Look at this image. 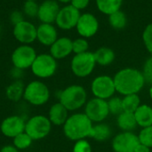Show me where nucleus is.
Returning a JSON list of instances; mask_svg holds the SVG:
<instances>
[{"label": "nucleus", "instance_id": "31", "mask_svg": "<svg viewBox=\"0 0 152 152\" xmlns=\"http://www.w3.org/2000/svg\"><path fill=\"white\" fill-rule=\"evenodd\" d=\"M138 138H139L140 143L149 148H152V126L144 127L140 132Z\"/></svg>", "mask_w": 152, "mask_h": 152}, {"label": "nucleus", "instance_id": "21", "mask_svg": "<svg viewBox=\"0 0 152 152\" xmlns=\"http://www.w3.org/2000/svg\"><path fill=\"white\" fill-rule=\"evenodd\" d=\"M94 54L96 64H99L101 66L110 65L116 58L115 52L111 48L107 46H102L98 48L94 53Z\"/></svg>", "mask_w": 152, "mask_h": 152}, {"label": "nucleus", "instance_id": "6", "mask_svg": "<svg viewBox=\"0 0 152 152\" xmlns=\"http://www.w3.org/2000/svg\"><path fill=\"white\" fill-rule=\"evenodd\" d=\"M52 123L48 117L44 115H36L26 121L25 132L33 141H38L45 138L51 132Z\"/></svg>", "mask_w": 152, "mask_h": 152}, {"label": "nucleus", "instance_id": "26", "mask_svg": "<svg viewBox=\"0 0 152 152\" xmlns=\"http://www.w3.org/2000/svg\"><path fill=\"white\" fill-rule=\"evenodd\" d=\"M109 23L110 27L116 30L124 29L127 24V17L126 13L119 10L110 15H109Z\"/></svg>", "mask_w": 152, "mask_h": 152}, {"label": "nucleus", "instance_id": "1", "mask_svg": "<svg viewBox=\"0 0 152 152\" xmlns=\"http://www.w3.org/2000/svg\"><path fill=\"white\" fill-rule=\"evenodd\" d=\"M116 92L123 95L139 93L145 85L142 72L134 68H125L116 73L113 77Z\"/></svg>", "mask_w": 152, "mask_h": 152}, {"label": "nucleus", "instance_id": "7", "mask_svg": "<svg viewBox=\"0 0 152 152\" xmlns=\"http://www.w3.org/2000/svg\"><path fill=\"white\" fill-rule=\"evenodd\" d=\"M96 66L94 54L92 52H86L75 54L70 61L72 73L77 77H86L92 74Z\"/></svg>", "mask_w": 152, "mask_h": 152}, {"label": "nucleus", "instance_id": "22", "mask_svg": "<svg viewBox=\"0 0 152 152\" xmlns=\"http://www.w3.org/2000/svg\"><path fill=\"white\" fill-rule=\"evenodd\" d=\"M123 1L124 0H95V4L99 12L109 16L121 10Z\"/></svg>", "mask_w": 152, "mask_h": 152}, {"label": "nucleus", "instance_id": "38", "mask_svg": "<svg viewBox=\"0 0 152 152\" xmlns=\"http://www.w3.org/2000/svg\"><path fill=\"white\" fill-rule=\"evenodd\" d=\"M0 152H19V150L13 145H5L1 149Z\"/></svg>", "mask_w": 152, "mask_h": 152}, {"label": "nucleus", "instance_id": "2", "mask_svg": "<svg viewBox=\"0 0 152 152\" xmlns=\"http://www.w3.org/2000/svg\"><path fill=\"white\" fill-rule=\"evenodd\" d=\"M93 126V122L85 113H76L66 120L63 125V133L68 139L77 142L90 137Z\"/></svg>", "mask_w": 152, "mask_h": 152}, {"label": "nucleus", "instance_id": "9", "mask_svg": "<svg viewBox=\"0 0 152 152\" xmlns=\"http://www.w3.org/2000/svg\"><path fill=\"white\" fill-rule=\"evenodd\" d=\"M80 15V11L73 7L70 4H68L61 7L54 23L61 30H71L76 28Z\"/></svg>", "mask_w": 152, "mask_h": 152}, {"label": "nucleus", "instance_id": "11", "mask_svg": "<svg viewBox=\"0 0 152 152\" xmlns=\"http://www.w3.org/2000/svg\"><path fill=\"white\" fill-rule=\"evenodd\" d=\"M12 36L20 45H31L37 40V26L24 20L12 26Z\"/></svg>", "mask_w": 152, "mask_h": 152}, {"label": "nucleus", "instance_id": "20", "mask_svg": "<svg viewBox=\"0 0 152 152\" xmlns=\"http://www.w3.org/2000/svg\"><path fill=\"white\" fill-rule=\"evenodd\" d=\"M134 114L138 126L143 128L152 126V108L151 106L146 104L140 105Z\"/></svg>", "mask_w": 152, "mask_h": 152}, {"label": "nucleus", "instance_id": "29", "mask_svg": "<svg viewBox=\"0 0 152 152\" xmlns=\"http://www.w3.org/2000/svg\"><path fill=\"white\" fill-rule=\"evenodd\" d=\"M38 6H39V4H37V2L31 1V0H26L22 6V12H23L24 16H26L29 19L37 18V12H38Z\"/></svg>", "mask_w": 152, "mask_h": 152}, {"label": "nucleus", "instance_id": "27", "mask_svg": "<svg viewBox=\"0 0 152 152\" xmlns=\"http://www.w3.org/2000/svg\"><path fill=\"white\" fill-rule=\"evenodd\" d=\"M140 105H141V100L137 94L125 95V97L122 99L123 111L134 113V111L138 109Z\"/></svg>", "mask_w": 152, "mask_h": 152}, {"label": "nucleus", "instance_id": "42", "mask_svg": "<svg viewBox=\"0 0 152 152\" xmlns=\"http://www.w3.org/2000/svg\"><path fill=\"white\" fill-rule=\"evenodd\" d=\"M1 38H2V37H1V33H0V43H1Z\"/></svg>", "mask_w": 152, "mask_h": 152}, {"label": "nucleus", "instance_id": "18", "mask_svg": "<svg viewBox=\"0 0 152 152\" xmlns=\"http://www.w3.org/2000/svg\"><path fill=\"white\" fill-rule=\"evenodd\" d=\"M73 53L72 40L68 37H61L49 47V53L55 60H62Z\"/></svg>", "mask_w": 152, "mask_h": 152}, {"label": "nucleus", "instance_id": "5", "mask_svg": "<svg viewBox=\"0 0 152 152\" xmlns=\"http://www.w3.org/2000/svg\"><path fill=\"white\" fill-rule=\"evenodd\" d=\"M57 68V60L50 53H40L37 55L30 70L35 77L45 79L53 77L55 74Z\"/></svg>", "mask_w": 152, "mask_h": 152}, {"label": "nucleus", "instance_id": "23", "mask_svg": "<svg viewBox=\"0 0 152 152\" xmlns=\"http://www.w3.org/2000/svg\"><path fill=\"white\" fill-rule=\"evenodd\" d=\"M117 123L118 127L124 132H131L137 126L134 114L126 111H123L121 114L118 115Z\"/></svg>", "mask_w": 152, "mask_h": 152}, {"label": "nucleus", "instance_id": "40", "mask_svg": "<svg viewBox=\"0 0 152 152\" xmlns=\"http://www.w3.org/2000/svg\"><path fill=\"white\" fill-rule=\"evenodd\" d=\"M57 2H59L60 4H68L70 3L71 0H56Z\"/></svg>", "mask_w": 152, "mask_h": 152}, {"label": "nucleus", "instance_id": "10", "mask_svg": "<svg viewBox=\"0 0 152 152\" xmlns=\"http://www.w3.org/2000/svg\"><path fill=\"white\" fill-rule=\"evenodd\" d=\"M91 90L95 98L102 100L110 99L116 92L114 79L107 75L98 76L93 80Z\"/></svg>", "mask_w": 152, "mask_h": 152}, {"label": "nucleus", "instance_id": "14", "mask_svg": "<svg viewBox=\"0 0 152 152\" xmlns=\"http://www.w3.org/2000/svg\"><path fill=\"white\" fill-rule=\"evenodd\" d=\"M26 121L18 115H12L5 118L0 125V131L5 137L14 138L18 134L25 132Z\"/></svg>", "mask_w": 152, "mask_h": 152}, {"label": "nucleus", "instance_id": "32", "mask_svg": "<svg viewBox=\"0 0 152 152\" xmlns=\"http://www.w3.org/2000/svg\"><path fill=\"white\" fill-rule=\"evenodd\" d=\"M142 37L145 48L150 53V54L152 55V22L145 27Z\"/></svg>", "mask_w": 152, "mask_h": 152}, {"label": "nucleus", "instance_id": "16", "mask_svg": "<svg viewBox=\"0 0 152 152\" xmlns=\"http://www.w3.org/2000/svg\"><path fill=\"white\" fill-rule=\"evenodd\" d=\"M60 9V3L56 0H44L39 4L37 18L41 23L53 24Z\"/></svg>", "mask_w": 152, "mask_h": 152}, {"label": "nucleus", "instance_id": "15", "mask_svg": "<svg viewBox=\"0 0 152 152\" xmlns=\"http://www.w3.org/2000/svg\"><path fill=\"white\" fill-rule=\"evenodd\" d=\"M140 143L139 138L132 132H123L112 140V149L115 152H134Z\"/></svg>", "mask_w": 152, "mask_h": 152}, {"label": "nucleus", "instance_id": "12", "mask_svg": "<svg viewBox=\"0 0 152 152\" xmlns=\"http://www.w3.org/2000/svg\"><path fill=\"white\" fill-rule=\"evenodd\" d=\"M99 20L97 17L92 12L81 13L76 26L77 34L84 38H90L94 37L99 30Z\"/></svg>", "mask_w": 152, "mask_h": 152}, {"label": "nucleus", "instance_id": "30", "mask_svg": "<svg viewBox=\"0 0 152 152\" xmlns=\"http://www.w3.org/2000/svg\"><path fill=\"white\" fill-rule=\"evenodd\" d=\"M88 49H89V43L86 38L80 37L78 38L72 40V50L75 54H79L88 52Z\"/></svg>", "mask_w": 152, "mask_h": 152}, {"label": "nucleus", "instance_id": "34", "mask_svg": "<svg viewBox=\"0 0 152 152\" xmlns=\"http://www.w3.org/2000/svg\"><path fill=\"white\" fill-rule=\"evenodd\" d=\"M142 72L144 77L145 83L152 85V55H151V57H149L144 62Z\"/></svg>", "mask_w": 152, "mask_h": 152}, {"label": "nucleus", "instance_id": "4", "mask_svg": "<svg viewBox=\"0 0 152 152\" xmlns=\"http://www.w3.org/2000/svg\"><path fill=\"white\" fill-rule=\"evenodd\" d=\"M23 98L29 104L42 106L50 99V90L42 81L34 80L25 86Z\"/></svg>", "mask_w": 152, "mask_h": 152}, {"label": "nucleus", "instance_id": "3", "mask_svg": "<svg viewBox=\"0 0 152 152\" xmlns=\"http://www.w3.org/2000/svg\"><path fill=\"white\" fill-rule=\"evenodd\" d=\"M86 97V91L82 86L72 85L61 91L59 99L60 102L69 111H74L85 105Z\"/></svg>", "mask_w": 152, "mask_h": 152}, {"label": "nucleus", "instance_id": "36", "mask_svg": "<svg viewBox=\"0 0 152 152\" xmlns=\"http://www.w3.org/2000/svg\"><path fill=\"white\" fill-rule=\"evenodd\" d=\"M25 20V16L22 12V11H19V10H14L12 11L10 15H9V21L10 23L14 26L18 23H20V21Z\"/></svg>", "mask_w": 152, "mask_h": 152}, {"label": "nucleus", "instance_id": "41", "mask_svg": "<svg viewBox=\"0 0 152 152\" xmlns=\"http://www.w3.org/2000/svg\"><path fill=\"white\" fill-rule=\"evenodd\" d=\"M149 94H150V97L151 98L152 100V85L151 86V88H150V90H149Z\"/></svg>", "mask_w": 152, "mask_h": 152}, {"label": "nucleus", "instance_id": "13", "mask_svg": "<svg viewBox=\"0 0 152 152\" xmlns=\"http://www.w3.org/2000/svg\"><path fill=\"white\" fill-rule=\"evenodd\" d=\"M85 114L92 122H102L110 114L108 102L99 98H94L90 100L86 105Z\"/></svg>", "mask_w": 152, "mask_h": 152}, {"label": "nucleus", "instance_id": "33", "mask_svg": "<svg viewBox=\"0 0 152 152\" xmlns=\"http://www.w3.org/2000/svg\"><path fill=\"white\" fill-rule=\"evenodd\" d=\"M110 113L113 115H119L123 112L122 107V99L119 97H113L108 101Z\"/></svg>", "mask_w": 152, "mask_h": 152}, {"label": "nucleus", "instance_id": "39", "mask_svg": "<svg viewBox=\"0 0 152 152\" xmlns=\"http://www.w3.org/2000/svg\"><path fill=\"white\" fill-rule=\"evenodd\" d=\"M134 152H151V148H149L142 143H139L137 145V147L135 148Z\"/></svg>", "mask_w": 152, "mask_h": 152}, {"label": "nucleus", "instance_id": "28", "mask_svg": "<svg viewBox=\"0 0 152 152\" xmlns=\"http://www.w3.org/2000/svg\"><path fill=\"white\" fill-rule=\"evenodd\" d=\"M33 140L26 132H23L18 134L17 136H15L14 138H12V145L15 148H17L19 151H23L29 148Z\"/></svg>", "mask_w": 152, "mask_h": 152}, {"label": "nucleus", "instance_id": "35", "mask_svg": "<svg viewBox=\"0 0 152 152\" xmlns=\"http://www.w3.org/2000/svg\"><path fill=\"white\" fill-rule=\"evenodd\" d=\"M73 152H92V148L90 143L83 139L77 141L74 147H73Z\"/></svg>", "mask_w": 152, "mask_h": 152}, {"label": "nucleus", "instance_id": "17", "mask_svg": "<svg viewBox=\"0 0 152 152\" xmlns=\"http://www.w3.org/2000/svg\"><path fill=\"white\" fill-rule=\"evenodd\" d=\"M58 37V29L53 24L40 23L37 27V41L42 45L50 47Z\"/></svg>", "mask_w": 152, "mask_h": 152}, {"label": "nucleus", "instance_id": "19", "mask_svg": "<svg viewBox=\"0 0 152 152\" xmlns=\"http://www.w3.org/2000/svg\"><path fill=\"white\" fill-rule=\"evenodd\" d=\"M68 110L59 102L51 106L48 112V118L52 125L63 126L68 119Z\"/></svg>", "mask_w": 152, "mask_h": 152}, {"label": "nucleus", "instance_id": "24", "mask_svg": "<svg viewBox=\"0 0 152 152\" xmlns=\"http://www.w3.org/2000/svg\"><path fill=\"white\" fill-rule=\"evenodd\" d=\"M24 89V84L20 80H15L6 87V97L12 102H19L23 97Z\"/></svg>", "mask_w": 152, "mask_h": 152}, {"label": "nucleus", "instance_id": "25", "mask_svg": "<svg viewBox=\"0 0 152 152\" xmlns=\"http://www.w3.org/2000/svg\"><path fill=\"white\" fill-rule=\"evenodd\" d=\"M111 128L107 124H97L93 126L91 136L96 141L103 142L111 136Z\"/></svg>", "mask_w": 152, "mask_h": 152}, {"label": "nucleus", "instance_id": "37", "mask_svg": "<svg viewBox=\"0 0 152 152\" xmlns=\"http://www.w3.org/2000/svg\"><path fill=\"white\" fill-rule=\"evenodd\" d=\"M69 4L78 11H83L88 7L90 0H71Z\"/></svg>", "mask_w": 152, "mask_h": 152}, {"label": "nucleus", "instance_id": "8", "mask_svg": "<svg viewBox=\"0 0 152 152\" xmlns=\"http://www.w3.org/2000/svg\"><path fill=\"white\" fill-rule=\"evenodd\" d=\"M37 53L31 45H20L12 53L11 61L14 68L20 70L30 69Z\"/></svg>", "mask_w": 152, "mask_h": 152}, {"label": "nucleus", "instance_id": "43", "mask_svg": "<svg viewBox=\"0 0 152 152\" xmlns=\"http://www.w3.org/2000/svg\"><path fill=\"white\" fill-rule=\"evenodd\" d=\"M31 1H36V2H37L38 0H31Z\"/></svg>", "mask_w": 152, "mask_h": 152}]
</instances>
